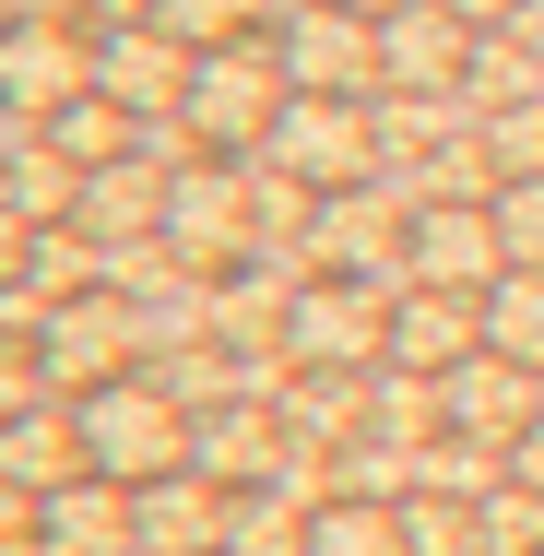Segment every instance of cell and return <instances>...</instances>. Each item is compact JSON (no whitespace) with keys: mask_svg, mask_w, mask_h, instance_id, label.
I'll return each instance as SVG.
<instances>
[{"mask_svg":"<svg viewBox=\"0 0 544 556\" xmlns=\"http://www.w3.org/2000/svg\"><path fill=\"white\" fill-rule=\"evenodd\" d=\"M438 415L461 427V439H485V450H521V427L544 415V391H533V367H509V355H461L450 379H438Z\"/></svg>","mask_w":544,"mask_h":556,"instance_id":"cell-10","label":"cell"},{"mask_svg":"<svg viewBox=\"0 0 544 556\" xmlns=\"http://www.w3.org/2000/svg\"><path fill=\"white\" fill-rule=\"evenodd\" d=\"M379 343H391V285H296V308H284L296 367H355Z\"/></svg>","mask_w":544,"mask_h":556,"instance_id":"cell-8","label":"cell"},{"mask_svg":"<svg viewBox=\"0 0 544 556\" xmlns=\"http://www.w3.org/2000/svg\"><path fill=\"white\" fill-rule=\"evenodd\" d=\"M473 308H485V355H509V367L544 379V273H497Z\"/></svg>","mask_w":544,"mask_h":556,"instance_id":"cell-18","label":"cell"},{"mask_svg":"<svg viewBox=\"0 0 544 556\" xmlns=\"http://www.w3.org/2000/svg\"><path fill=\"white\" fill-rule=\"evenodd\" d=\"M343 12H367V24H391V12H415V0H343Z\"/></svg>","mask_w":544,"mask_h":556,"instance_id":"cell-29","label":"cell"},{"mask_svg":"<svg viewBox=\"0 0 544 556\" xmlns=\"http://www.w3.org/2000/svg\"><path fill=\"white\" fill-rule=\"evenodd\" d=\"M367 154H379L367 96H296L273 118V142H261V166L296 178V190H367Z\"/></svg>","mask_w":544,"mask_h":556,"instance_id":"cell-3","label":"cell"},{"mask_svg":"<svg viewBox=\"0 0 544 556\" xmlns=\"http://www.w3.org/2000/svg\"><path fill=\"white\" fill-rule=\"evenodd\" d=\"M36 545L48 556H130L142 545V509H130V485H107V473H72L36 509Z\"/></svg>","mask_w":544,"mask_h":556,"instance_id":"cell-12","label":"cell"},{"mask_svg":"<svg viewBox=\"0 0 544 556\" xmlns=\"http://www.w3.org/2000/svg\"><path fill=\"white\" fill-rule=\"evenodd\" d=\"M166 190L178 178H154V166H96L72 214H84V237H166Z\"/></svg>","mask_w":544,"mask_h":556,"instance_id":"cell-16","label":"cell"},{"mask_svg":"<svg viewBox=\"0 0 544 556\" xmlns=\"http://www.w3.org/2000/svg\"><path fill=\"white\" fill-rule=\"evenodd\" d=\"M0 130H12V108H0Z\"/></svg>","mask_w":544,"mask_h":556,"instance_id":"cell-30","label":"cell"},{"mask_svg":"<svg viewBox=\"0 0 544 556\" xmlns=\"http://www.w3.org/2000/svg\"><path fill=\"white\" fill-rule=\"evenodd\" d=\"M249 178H225V166H190L178 190H166V249H190V261H214V249H249Z\"/></svg>","mask_w":544,"mask_h":556,"instance_id":"cell-14","label":"cell"},{"mask_svg":"<svg viewBox=\"0 0 544 556\" xmlns=\"http://www.w3.org/2000/svg\"><path fill=\"white\" fill-rule=\"evenodd\" d=\"M72 0H0V24H60Z\"/></svg>","mask_w":544,"mask_h":556,"instance_id":"cell-27","label":"cell"},{"mask_svg":"<svg viewBox=\"0 0 544 556\" xmlns=\"http://www.w3.org/2000/svg\"><path fill=\"white\" fill-rule=\"evenodd\" d=\"M261 12H273V0H154V36H178V48L202 60V48H237Z\"/></svg>","mask_w":544,"mask_h":556,"instance_id":"cell-20","label":"cell"},{"mask_svg":"<svg viewBox=\"0 0 544 556\" xmlns=\"http://www.w3.org/2000/svg\"><path fill=\"white\" fill-rule=\"evenodd\" d=\"M142 343H154V320H142L130 296H96V285H84V296H60V308H48V343H36V355H48V379L96 391V379H130V355H142Z\"/></svg>","mask_w":544,"mask_h":556,"instance_id":"cell-6","label":"cell"},{"mask_svg":"<svg viewBox=\"0 0 544 556\" xmlns=\"http://www.w3.org/2000/svg\"><path fill=\"white\" fill-rule=\"evenodd\" d=\"M261 462H273V427H261L249 403H237L225 427H190V473H214V485H237V473L261 485Z\"/></svg>","mask_w":544,"mask_h":556,"instance_id":"cell-19","label":"cell"},{"mask_svg":"<svg viewBox=\"0 0 544 556\" xmlns=\"http://www.w3.org/2000/svg\"><path fill=\"white\" fill-rule=\"evenodd\" d=\"M36 403H48V355L0 343V427H12V415H36Z\"/></svg>","mask_w":544,"mask_h":556,"instance_id":"cell-23","label":"cell"},{"mask_svg":"<svg viewBox=\"0 0 544 556\" xmlns=\"http://www.w3.org/2000/svg\"><path fill=\"white\" fill-rule=\"evenodd\" d=\"M118 130H130V108H107V96H84V108H60V118H48V142H60L84 178H96V166H118Z\"/></svg>","mask_w":544,"mask_h":556,"instance_id":"cell-21","label":"cell"},{"mask_svg":"<svg viewBox=\"0 0 544 556\" xmlns=\"http://www.w3.org/2000/svg\"><path fill=\"white\" fill-rule=\"evenodd\" d=\"M24 273H36V225L0 202V285H24Z\"/></svg>","mask_w":544,"mask_h":556,"instance_id":"cell-24","label":"cell"},{"mask_svg":"<svg viewBox=\"0 0 544 556\" xmlns=\"http://www.w3.org/2000/svg\"><path fill=\"white\" fill-rule=\"evenodd\" d=\"M130 509H142V556H225V497L214 473H154V485H130Z\"/></svg>","mask_w":544,"mask_h":556,"instance_id":"cell-13","label":"cell"},{"mask_svg":"<svg viewBox=\"0 0 544 556\" xmlns=\"http://www.w3.org/2000/svg\"><path fill=\"white\" fill-rule=\"evenodd\" d=\"M284 108H296V84H284V60L237 36V48H202V60H190V108H178V118H190V130H202L214 154H261Z\"/></svg>","mask_w":544,"mask_h":556,"instance_id":"cell-2","label":"cell"},{"mask_svg":"<svg viewBox=\"0 0 544 556\" xmlns=\"http://www.w3.org/2000/svg\"><path fill=\"white\" fill-rule=\"evenodd\" d=\"M72 439H84V473L107 485H154V473H190V403L166 379H96L72 391Z\"/></svg>","mask_w":544,"mask_h":556,"instance_id":"cell-1","label":"cell"},{"mask_svg":"<svg viewBox=\"0 0 544 556\" xmlns=\"http://www.w3.org/2000/svg\"><path fill=\"white\" fill-rule=\"evenodd\" d=\"M473 84V24L450 0H415L379 24V96H461Z\"/></svg>","mask_w":544,"mask_h":556,"instance_id":"cell-7","label":"cell"},{"mask_svg":"<svg viewBox=\"0 0 544 556\" xmlns=\"http://www.w3.org/2000/svg\"><path fill=\"white\" fill-rule=\"evenodd\" d=\"M509 485H533V497H544V415L521 427V450H509Z\"/></svg>","mask_w":544,"mask_h":556,"instance_id":"cell-26","label":"cell"},{"mask_svg":"<svg viewBox=\"0 0 544 556\" xmlns=\"http://www.w3.org/2000/svg\"><path fill=\"white\" fill-rule=\"evenodd\" d=\"M284 84L296 96H343V84H379V24L367 12H343V0H296V24H284Z\"/></svg>","mask_w":544,"mask_h":556,"instance_id":"cell-9","label":"cell"},{"mask_svg":"<svg viewBox=\"0 0 544 556\" xmlns=\"http://www.w3.org/2000/svg\"><path fill=\"white\" fill-rule=\"evenodd\" d=\"M497 273H509L497 202H415V237H403V285H450V296H485Z\"/></svg>","mask_w":544,"mask_h":556,"instance_id":"cell-4","label":"cell"},{"mask_svg":"<svg viewBox=\"0 0 544 556\" xmlns=\"http://www.w3.org/2000/svg\"><path fill=\"white\" fill-rule=\"evenodd\" d=\"M485 202H497V237H509V273H544V178H509Z\"/></svg>","mask_w":544,"mask_h":556,"instance_id":"cell-22","label":"cell"},{"mask_svg":"<svg viewBox=\"0 0 544 556\" xmlns=\"http://www.w3.org/2000/svg\"><path fill=\"white\" fill-rule=\"evenodd\" d=\"M96 96V48L72 36V24H0V108L12 118H48L60 108H84Z\"/></svg>","mask_w":544,"mask_h":556,"instance_id":"cell-5","label":"cell"},{"mask_svg":"<svg viewBox=\"0 0 544 556\" xmlns=\"http://www.w3.org/2000/svg\"><path fill=\"white\" fill-rule=\"evenodd\" d=\"M72 473H84V439H72V415H48V403H36V415H12V427H0V485H24V497H60Z\"/></svg>","mask_w":544,"mask_h":556,"instance_id":"cell-15","label":"cell"},{"mask_svg":"<svg viewBox=\"0 0 544 556\" xmlns=\"http://www.w3.org/2000/svg\"><path fill=\"white\" fill-rule=\"evenodd\" d=\"M296 556H415V521L391 497H343V509H308V545Z\"/></svg>","mask_w":544,"mask_h":556,"instance_id":"cell-17","label":"cell"},{"mask_svg":"<svg viewBox=\"0 0 544 556\" xmlns=\"http://www.w3.org/2000/svg\"><path fill=\"white\" fill-rule=\"evenodd\" d=\"M36 509H48V497H24V485H0V556H12L24 533H36Z\"/></svg>","mask_w":544,"mask_h":556,"instance_id":"cell-25","label":"cell"},{"mask_svg":"<svg viewBox=\"0 0 544 556\" xmlns=\"http://www.w3.org/2000/svg\"><path fill=\"white\" fill-rule=\"evenodd\" d=\"M96 96L130 108V118H178L190 108V48L154 36V24H118L107 48H96Z\"/></svg>","mask_w":544,"mask_h":556,"instance_id":"cell-11","label":"cell"},{"mask_svg":"<svg viewBox=\"0 0 544 556\" xmlns=\"http://www.w3.org/2000/svg\"><path fill=\"white\" fill-rule=\"evenodd\" d=\"M461 24H521V0H450Z\"/></svg>","mask_w":544,"mask_h":556,"instance_id":"cell-28","label":"cell"}]
</instances>
